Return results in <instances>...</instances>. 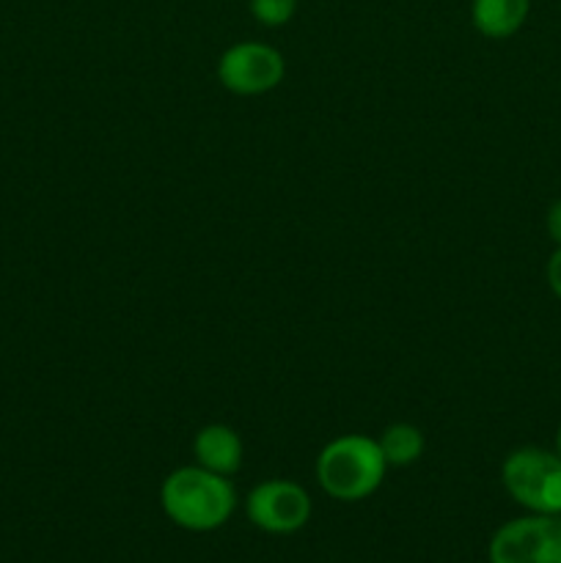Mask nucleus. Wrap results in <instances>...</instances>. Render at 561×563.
Wrapping results in <instances>:
<instances>
[{
  "label": "nucleus",
  "mask_w": 561,
  "mask_h": 563,
  "mask_svg": "<svg viewBox=\"0 0 561 563\" xmlns=\"http://www.w3.org/2000/svg\"><path fill=\"white\" fill-rule=\"evenodd\" d=\"M160 506L174 526L193 533H207L229 522V517L234 515L237 493L229 476L190 465L165 476L160 487Z\"/></svg>",
  "instance_id": "nucleus-1"
},
{
  "label": "nucleus",
  "mask_w": 561,
  "mask_h": 563,
  "mask_svg": "<svg viewBox=\"0 0 561 563\" xmlns=\"http://www.w3.org/2000/svg\"><path fill=\"white\" fill-rule=\"evenodd\" d=\"M388 462L380 451L377 440L366 434H344L336 438L319 451L317 482L330 498L355 504L369 498L383 484Z\"/></svg>",
  "instance_id": "nucleus-2"
},
{
  "label": "nucleus",
  "mask_w": 561,
  "mask_h": 563,
  "mask_svg": "<svg viewBox=\"0 0 561 563\" xmlns=\"http://www.w3.org/2000/svg\"><path fill=\"white\" fill-rule=\"evenodd\" d=\"M501 478L512 498L534 515H561V460L542 449H517L506 456Z\"/></svg>",
  "instance_id": "nucleus-3"
},
{
  "label": "nucleus",
  "mask_w": 561,
  "mask_h": 563,
  "mask_svg": "<svg viewBox=\"0 0 561 563\" xmlns=\"http://www.w3.org/2000/svg\"><path fill=\"white\" fill-rule=\"evenodd\" d=\"M490 563H561V517L534 515L495 531Z\"/></svg>",
  "instance_id": "nucleus-4"
},
{
  "label": "nucleus",
  "mask_w": 561,
  "mask_h": 563,
  "mask_svg": "<svg viewBox=\"0 0 561 563\" xmlns=\"http://www.w3.org/2000/svg\"><path fill=\"white\" fill-rule=\"evenodd\" d=\"M286 75L284 55L264 42H237L220 55L218 77L237 97H258L280 86Z\"/></svg>",
  "instance_id": "nucleus-5"
},
{
  "label": "nucleus",
  "mask_w": 561,
  "mask_h": 563,
  "mask_svg": "<svg viewBox=\"0 0 561 563\" xmlns=\"http://www.w3.org/2000/svg\"><path fill=\"white\" fill-rule=\"evenodd\" d=\"M248 520L267 533H297L311 520V498L306 489L286 478H270L251 489L245 500Z\"/></svg>",
  "instance_id": "nucleus-6"
},
{
  "label": "nucleus",
  "mask_w": 561,
  "mask_h": 563,
  "mask_svg": "<svg viewBox=\"0 0 561 563\" xmlns=\"http://www.w3.org/2000/svg\"><path fill=\"white\" fill-rule=\"evenodd\" d=\"M193 454H196V465L220 476H234L242 467V440L226 423H209L198 429L193 438Z\"/></svg>",
  "instance_id": "nucleus-7"
},
{
  "label": "nucleus",
  "mask_w": 561,
  "mask_h": 563,
  "mask_svg": "<svg viewBox=\"0 0 561 563\" xmlns=\"http://www.w3.org/2000/svg\"><path fill=\"white\" fill-rule=\"evenodd\" d=\"M531 0H473L471 22L482 36L509 38L526 22Z\"/></svg>",
  "instance_id": "nucleus-8"
},
{
  "label": "nucleus",
  "mask_w": 561,
  "mask_h": 563,
  "mask_svg": "<svg viewBox=\"0 0 561 563\" xmlns=\"http://www.w3.org/2000/svg\"><path fill=\"white\" fill-rule=\"evenodd\" d=\"M380 451H383L388 467H407L413 462L421 460L424 454V434L421 429L413 427V423H391L383 432V438L377 440Z\"/></svg>",
  "instance_id": "nucleus-9"
},
{
  "label": "nucleus",
  "mask_w": 561,
  "mask_h": 563,
  "mask_svg": "<svg viewBox=\"0 0 561 563\" xmlns=\"http://www.w3.org/2000/svg\"><path fill=\"white\" fill-rule=\"evenodd\" d=\"M248 5H251L253 20L264 27L286 25L297 11V0H248Z\"/></svg>",
  "instance_id": "nucleus-10"
},
{
  "label": "nucleus",
  "mask_w": 561,
  "mask_h": 563,
  "mask_svg": "<svg viewBox=\"0 0 561 563\" xmlns=\"http://www.w3.org/2000/svg\"><path fill=\"white\" fill-rule=\"evenodd\" d=\"M548 284L553 289V295L561 300V247L550 256L548 262Z\"/></svg>",
  "instance_id": "nucleus-11"
},
{
  "label": "nucleus",
  "mask_w": 561,
  "mask_h": 563,
  "mask_svg": "<svg viewBox=\"0 0 561 563\" xmlns=\"http://www.w3.org/2000/svg\"><path fill=\"white\" fill-rule=\"evenodd\" d=\"M548 234L553 236V242H559L561 247V201H556L548 212Z\"/></svg>",
  "instance_id": "nucleus-12"
},
{
  "label": "nucleus",
  "mask_w": 561,
  "mask_h": 563,
  "mask_svg": "<svg viewBox=\"0 0 561 563\" xmlns=\"http://www.w3.org/2000/svg\"><path fill=\"white\" fill-rule=\"evenodd\" d=\"M556 445H559V460H561V429H559V434H556Z\"/></svg>",
  "instance_id": "nucleus-13"
}]
</instances>
